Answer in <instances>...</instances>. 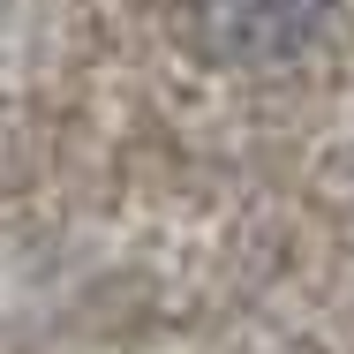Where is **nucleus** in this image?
Segmentation results:
<instances>
[{"label": "nucleus", "instance_id": "f257e3e1", "mask_svg": "<svg viewBox=\"0 0 354 354\" xmlns=\"http://www.w3.org/2000/svg\"><path fill=\"white\" fill-rule=\"evenodd\" d=\"M332 0H189V38L218 68H279L317 46Z\"/></svg>", "mask_w": 354, "mask_h": 354}]
</instances>
